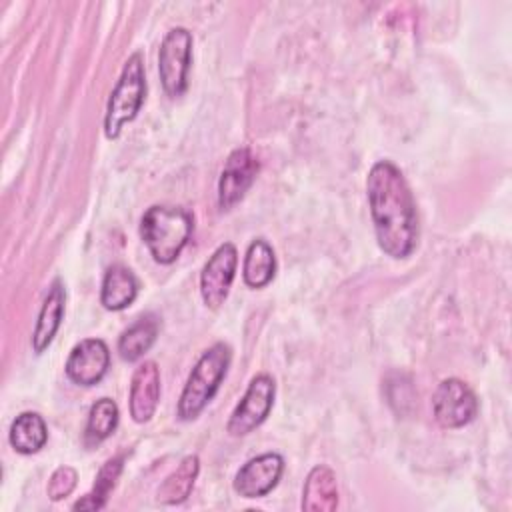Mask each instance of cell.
Returning a JSON list of instances; mask_svg holds the SVG:
<instances>
[{"label":"cell","mask_w":512,"mask_h":512,"mask_svg":"<svg viewBox=\"0 0 512 512\" xmlns=\"http://www.w3.org/2000/svg\"><path fill=\"white\" fill-rule=\"evenodd\" d=\"M122 468H124V456H114V458L106 460L104 466L96 474V482H94L92 490L84 498L76 500L72 504V508L74 510H100V508H104L106 502H108L110 492L114 490V486H116V482L122 474Z\"/></svg>","instance_id":"21"},{"label":"cell","mask_w":512,"mask_h":512,"mask_svg":"<svg viewBox=\"0 0 512 512\" xmlns=\"http://www.w3.org/2000/svg\"><path fill=\"white\" fill-rule=\"evenodd\" d=\"M146 96V74H144V60L140 52L128 56L122 66L120 78L110 92L106 114H104V134L108 140H116L124 128V124L132 122Z\"/></svg>","instance_id":"4"},{"label":"cell","mask_w":512,"mask_h":512,"mask_svg":"<svg viewBox=\"0 0 512 512\" xmlns=\"http://www.w3.org/2000/svg\"><path fill=\"white\" fill-rule=\"evenodd\" d=\"M434 418L444 428H462L478 414L474 390L460 378H446L438 384L432 398Z\"/></svg>","instance_id":"7"},{"label":"cell","mask_w":512,"mask_h":512,"mask_svg":"<svg viewBox=\"0 0 512 512\" xmlns=\"http://www.w3.org/2000/svg\"><path fill=\"white\" fill-rule=\"evenodd\" d=\"M238 266V250L232 242L220 244L200 272V296L210 310H218L232 288Z\"/></svg>","instance_id":"8"},{"label":"cell","mask_w":512,"mask_h":512,"mask_svg":"<svg viewBox=\"0 0 512 512\" xmlns=\"http://www.w3.org/2000/svg\"><path fill=\"white\" fill-rule=\"evenodd\" d=\"M160 330V320L156 314H144L134 324H130L118 338L120 358L126 362L140 360L156 342Z\"/></svg>","instance_id":"17"},{"label":"cell","mask_w":512,"mask_h":512,"mask_svg":"<svg viewBox=\"0 0 512 512\" xmlns=\"http://www.w3.org/2000/svg\"><path fill=\"white\" fill-rule=\"evenodd\" d=\"M138 296V280L134 272L122 264H114L104 272L100 286V304L106 310L120 312Z\"/></svg>","instance_id":"15"},{"label":"cell","mask_w":512,"mask_h":512,"mask_svg":"<svg viewBox=\"0 0 512 512\" xmlns=\"http://www.w3.org/2000/svg\"><path fill=\"white\" fill-rule=\"evenodd\" d=\"M198 472H200L198 456L196 454L184 456L180 460V464L176 466V470H172L160 484V488L156 492V502L166 504V506L182 504L190 496L194 482L198 478Z\"/></svg>","instance_id":"16"},{"label":"cell","mask_w":512,"mask_h":512,"mask_svg":"<svg viewBox=\"0 0 512 512\" xmlns=\"http://www.w3.org/2000/svg\"><path fill=\"white\" fill-rule=\"evenodd\" d=\"M160 402V370L154 360H144L132 372L130 380V416L134 422H148Z\"/></svg>","instance_id":"12"},{"label":"cell","mask_w":512,"mask_h":512,"mask_svg":"<svg viewBox=\"0 0 512 512\" xmlns=\"http://www.w3.org/2000/svg\"><path fill=\"white\" fill-rule=\"evenodd\" d=\"M366 196L380 250L394 260L408 258L416 250L420 226L402 170L390 160H378L366 176Z\"/></svg>","instance_id":"1"},{"label":"cell","mask_w":512,"mask_h":512,"mask_svg":"<svg viewBox=\"0 0 512 512\" xmlns=\"http://www.w3.org/2000/svg\"><path fill=\"white\" fill-rule=\"evenodd\" d=\"M76 480H78V472L72 466H58L46 486V492L50 496V500H62L66 498L74 488H76Z\"/></svg>","instance_id":"22"},{"label":"cell","mask_w":512,"mask_h":512,"mask_svg":"<svg viewBox=\"0 0 512 512\" xmlns=\"http://www.w3.org/2000/svg\"><path fill=\"white\" fill-rule=\"evenodd\" d=\"M284 472V458L276 452H266L250 458L234 476V490L242 498H262L276 488Z\"/></svg>","instance_id":"11"},{"label":"cell","mask_w":512,"mask_h":512,"mask_svg":"<svg viewBox=\"0 0 512 512\" xmlns=\"http://www.w3.org/2000/svg\"><path fill=\"white\" fill-rule=\"evenodd\" d=\"M274 396H276V384L270 374H256L242 400L236 404L232 410L226 430L230 436H246L252 430H256L270 414L274 406Z\"/></svg>","instance_id":"6"},{"label":"cell","mask_w":512,"mask_h":512,"mask_svg":"<svg viewBox=\"0 0 512 512\" xmlns=\"http://www.w3.org/2000/svg\"><path fill=\"white\" fill-rule=\"evenodd\" d=\"M120 410L112 398H100L90 406L86 428H84V444L88 448L104 442L118 426Z\"/></svg>","instance_id":"20"},{"label":"cell","mask_w":512,"mask_h":512,"mask_svg":"<svg viewBox=\"0 0 512 512\" xmlns=\"http://www.w3.org/2000/svg\"><path fill=\"white\" fill-rule=\"evenodd\" d=\"M276 276V254L272 246L264 238H256L250 242L244 264H242V280L250 288H264Z\"/></svg>","instance_id":"18"},{"label":"cell","mask_w":512,"mask_h":512,"mask_svg":"<svg viewBox=\"0 0 512 512\" xmlns=\"http://www.w3.org/2000/svg\"><path fill=\"white\" fill-rule=\"evenodd\" d=\"M110 368V350L100 338L80 340L68 354L64 370L78 386L98 384Z\"/></svg>","instance_id":"10"},{"label":"cell","mask_w":512,"mask_h":512,"mask_svg":"<svg viewBox=\"0 0 512 512\" xmlns=\"http://www.w3.org/2000/svg\"><path fill=\"white\" fill-rule=\"evenodd\" d=\"M64 306H66V288L60 278H54V282L48 288V294L42 300L36 326L32 332V350L36 354H42L52 344L64 318Z\"/></svg>","instance_id":"13"},{"label":"cell","mask_w":512,"mask_h":512,"mask_svg":"<svg viewBox=\"0 0 512 512\" xmlns=\"http://www.w3.org/2000/svg\"><path fill=\"white\" fill-rule=\"evenodd\" d=\"M192 214L180 206L154 204L140 220V238L158 264H172L190 240Z\"/></svg>","instance_id":"2"},{"label":"cell","mask_w":512,"mask_h":512,"mask_svg":"<svg viewBox=\"0 0 512 512\" xmlns=\"http://www.w3.org/2000/svg\"><path fill=\"white\" fill-rule=\"evenodd\" d=\"M302 510L304 512H332L338 506V484L336 474L324 466H314L304 482L302 490Z\"/></svg>","instance_id":"14"},{"label":"cell","mask_w":512,"mask_h":512,"mask_svg":"<svg viewBox=\"0 0 512 512\" xmlns=\"http://www.w3.org/2000/svg\"><path fill=\"white\" fill-rule=\"evenodd\" d=\"M192 64V34L188 28L176 26L166 32L158 50V76L170 98H180L188 88V72Z\"/></svg>","instance_id":"5"},{"label":"cell","mask_w":512,"mask_h":512,"mask_svg":"<svg viewBox=\"0 0 512 512\" xmlns=\"http://www.w3.org/2000/svg\"><path fill=\"white\" fill-rule=\"evenodd\" d=\"M232 362V348L226 342L212 344L188 374V380L178 398L176 414L180 420H194L208 406L228 374Z\"/></svg>","instance_id":"3"},{"label":"cell","mask_w":512,"mask_h":512,"mask_svg":"<svg viewBox=\"0 0 512 512\" xmlns=\"http://www.w3.org/2000/svg\"><path fill=\"white\" fill-rule=\"evenodd\" d=\"M46 440L48 428L38 412H22L12 420L8 442L18 454H36L44 448Z\"/></svg>","instance_id":"19"},{"label":"cell","mask_w":512,"mask_h":512,"mask_svg":"<svg viewBox=\"0 0 512 512\" xmlns=\"http://www.w3.org/2000/svg\"><path fill=\"white\" fill-rule=\"evenodd\" d=\"M260 170V162L246 146L228 154L218 178V206L220 210L234 208L250 190Z\"/></svg>","instance_id":"9"}]
</instances>
